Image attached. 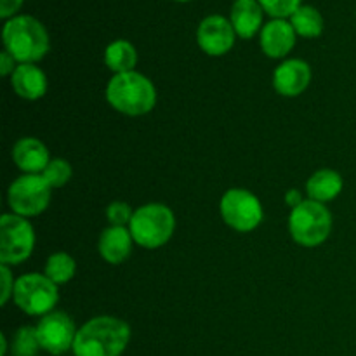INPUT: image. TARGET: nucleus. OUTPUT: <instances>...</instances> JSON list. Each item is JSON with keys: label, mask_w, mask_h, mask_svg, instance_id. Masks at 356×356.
Masks as SVG:
<instances>
[{"label": "nucleus", "mask_w": 356, "mask_h": 356, "mask_svg": "<svg viewBox=\"0 0 356 356\" xmlns=\"http://www.w3.org/2000/svg\"><path fill=\"white\" fill-rule=\"evenodd\" d=\"M131 341V327L117 316H94L79 329L75 356H120Z\"/></svg>", "instance_id": "1"}, {"label": "nucleus", "mask_w": 356, "mask_h": 356, "mask_svg": "<svg viewBox=\"0 0 356 356\" xmlns=\"http://www.w3.org/2000/svg\"><path fill=\"white\" fill-rule=\"evenodd\" d=\"M3 51L9 52L19 65H35L45 58L51 40L44 24L33 16L19 14L6 21L2 30Z\"/></svg>", "instance_id": "2"}, {"label": "nucleus", "mask_w": 356, "mask_h": 356, "mask_svg": "<svg viewBox=\"0 0 356 356\" xmlns=\"http://www.w3.org/2000/svg\"><path fill=\"white\" fill-rule=\"evenodd\" d=\"M104 96L113 110L127 117H143L156 104V89L153 82L136 70L111 76Z\"/></svg>", "instance_id": "3"}, {"label": "nucleus", "mask_w": 356, "mask_h": 356, "mask_svg": "<svg viewBox=\"0 0 356 356\" xmlns=\"http://www.w3.org/2000/svg\"><path fill=\"white\" fill-rule=\"evenodd\" d=\"M129 229L134 242L143 249H159L172 238L176 216L165 204H146L134 211Z\"/></svg>", "instance_id": "4"}, {"label": "nucleus", "mask_w": 356, "mask_h": 356, "mask_svg": "<svg viewBox=\"0 0 356 356\" xmlns=\"http://www.w3.org/2000/svg\"><path fill=\"white\" fill-rule=\"evenodd\" d=\"M332 232V214L325 204L306 198L299 207L292 209L289 216V233L298 245L318 247L329 238Z\"/></svg>", "instance_id": "5"}, {"label": "nucleus", "mask_w": 356, "mask_h": 356, "mask_svg": "<svg viewBox=\"0 0 356 356\" xmlns=\"http://www.w3.org/2000/svg\"><path fill=\"white\" fill-rule=\"evenodd\" d=\"M14 302L30 316H45L59 301L58 285L42 273H26L16 280Z\"/></svg>", "instance_id": "6"}, {"label": "nucleus", "mask_w": 356, "mask_h": 356, "mask_svg": "<svg viewBox=\"0 0 356 356\" xmlns=\"http://www.w3.org/2000/svg\"><path fill=\"white\" fill-rule=\"evenodd\" d=\"M52 188L42 174H23L10 183L7 190V204L13 214L21 218H35L51 204Z\"/></svg>", "instance_id": "7"}, {"label": "nucleus", "mask_w": 356, "mask_h": 356, "mask_svg": "<svg viewBox=\"0 0 356 356\" xmlns=\"http://www.w3.org/2000/svg\"><path fill=\"white\" fill-rule=\"evenodd\" d=\"M35 249V229L26 218L3 214L0 219V264L24 263Z\"/></svg>", "instance_id": "8"}, {"label": "nucleus", "mask_w": 356, "mask_h": 356, "mask_svg": "<svg viewBox=\"0 0 356 356\" xmlns=\"http://www.w3.org/2000/svg\"><path fill=\"white\" fill-rule=\"evenodd\" d=\"M219 211L222 221L240 233L254 232L264 218L259 198L243 188H232L226 191L219 204Z\"/></svg>", "instance_id": "9"}, {"label": "nucleus", "mask_w": 356, "mask_h": 356, "mask_svg": "<svg viewBox=\"0 0 356 356\" xmlns=\"http://www.w3.org/2000/svg\"><path fill=\"white\" fill-rule=\"evenodd\" d=\"M35 329H37L42 350L54 356L65 355L66 351L73 350L76 332H79L75 322L65 312L47 313L42 316Z\"/></svg>", "instance_id": "10"}, {"label": "nucleus", "mask_w": 356, "mask_h": 356, "mask_svg": "<svg viewBox=\"0 0 356 356\" xmlns=\"http://www.w3.org/2000/svg\"><path fill=\"white\" fill-rule=\"evenodd\" d=\"M235 28H233L232 21L226 19L225 16L219 14H212L202 19L198 24L197 30V42L198 47L209 56H218L226 54L233 49L235 45Z\"/></svg>", "instance_id": "11"}, {"label": "nucleus", "mask_w": 356, "mask_h": 356, "mask_svg": "<svg viewBox=\"0 0 356 356\" xmlns=\"http://www.w3.org/2000/svg\"><path fill=\"white\" fill-rule=\"evenodd\" d=\"M312 82V68L302 59H287L273 72V87L280 96L298 97Z\"/></svg>", "instance_id": "12"}, {"label": "nucleus", "mask_w": 356, "mask_h": 356, "mask_svg": "<svg viewBox=\"0 0 356 356\" xmlns=\"http://www.w3.org/2000/svg\"><path fill=\"white\" fill-rule=\"evenodd\" d=\"M296 31L291 21L271 19L259 33V44L264 54L271 59H282L294 49Z\"/></svg>", "instance_id": "13"}, {"label": "nucleus", "mask_w": 356, "mask_h": 356, "mask_svg": "<svg viewBox=\"0 0 356 356\" xmlns=\"http://www.w3.org/2000/svg\"><path fill=\"white\" fill-rule=\"evenodd\" d=\"M134 243L136 242L129 228L108 226L97 240V250L108 264H122L129 259Z\"/></svg>", "instance_id": "14"}, {"label": "nucleus", "mask_w": 356, "mask_h": 356, "mask_svg": "<svg viewBox=\"0 0 356 356\" xmlns=\"http://www.w3.org/2000/svg\"><path fill=\"white\" fill-rule=\"evenodd\" d=\"M13 160L24 174H42L51 162V156L40 139L21 138L13 148Z\"/></svg>", "instance_id": "15"}, {"label": "nucleus", "mask_w": 356, "mask_h": 356, "mask_svg": "<svg viewBox=\"0 0 356 356\" xmlns=\"http://www.w3.org/2000/svg\"><path fill=\"white\" fill-rule=\"evenodd\" d=\"M10 87L21 99L37 101L47 92V76L37 65H17L10 75Z\"/></svg>", "instance_id": "16"}, {"label": "nucleus", "mask_w": 356, "mask_h": 356, "mask_svg": "<svg viewBox=\"0 0 356 356\" xmlns=\"http://www.w3.org/2000/svg\"><path fill=\"white\" fill-rule=\"evenodd\" d=\"M263 7L257 0H235L232 6V21L240 38H252L263 30Z\"/></svg>", "instance_id": "17"}, {"label": "nucleus", "mask_w": 356, "mask_h": 356, "mask_svg": "<svg viewBox=\"0 0 356 356\" xmlns=\"http://www.w3.org/2000/svg\"><path fill=\"white\" fill-rule=\"evenodd\" d=\"M344 188L343 176L337 170L332 169H320L306 183V195L309 200L320 202V204H327L332 202L341 195Z\"/></svg>", "instance_id": "18"}, {"label": "nucleus", "mask_w": 356, "mask_h": 356, "mask_svg": "<svg viewBox=\"0 0 356 356\" xmlns=\"http://www.w3.org/2000/svg\"><path fill=\"white\" fill-rule=\"evenodd\" d=\"M104 65L115 75L134 72L136 65H138V51L129 40L118 38V40L111 42L104 51Z\"/></svg>", "instance_id": "19"}, {"label": "nucleus", "mask_w": 356, "mask_h": 356, "mask_svg": "<svg viewBox=\"0 0 356 356\" xmlns=\"http://www.w3.org/2000/svg\"><path fill=\"white\" fill-rule=\"evenodd\" d=\"M291 24L296 35L305 38L320 37L323 31V17L320 10L313 6H301L291 16Z\"/></svg>", "instance_id": "20"}, {"label": "nucleus", "mask_w": 356, "mask_h": 356, "mask_svg": "<svg viewBox=\"0 0 356 356\" xmlns=\"http://www.w3.org/2000/svg\"><path fill=\"white\" fill-rule=\"evenodd\" d=\"M76 263L70 254L66 252H54L49 256L45 263L44 275L49 280L54 282L56 285H65L75 277Z\"/></svg>", "instance_id": "21"}, {"label": "nucleus", "mask_w": 356, "mask_h": 356, "mask_svg": "<svg viewBox=\"0 0 356 356\" xmlns=\"http://www.w3.org/2000/svg\"><path fill=\"white\" fill-rule=\"evenodd\" d=\"M42 350L35 327H21L13 341L14 356H37Z\"/></svg>", "instance_id": "22"}, {"label": "nucleus", "mask_w": 356, "mask_h": 356, "mask_svg": "<svg viewBox=\"0 0 356 356\" xmlns=\"http://www.w3.org/2000/svg\"><path fill=\"white\" fill-rule=\"evenodd\" d=\"M44 179L51 184V188H63L70 183L73 176V169L68 160L65 159H51L49 165L42 172Z\"/></svg>", "instance_id": "23"}, {"label": "nucleus", "mask_w": 356, "mask_h": 356, "mask_svg": "<svg viewBox=\"0 0 356 356\" xmlns=\"http://www.w3.org/2000/svg\"><path fill=\"white\" fill-rule=\"evenodd\" d=\"M266 14L273 19H285L291 17L299 7L302 6L301 0H257Z\"/></svg>", "instance_id": "24"}, {"label": "nucleus", "mask_w": 356, "mask_h": 356, "mask_svg": "<svg viewBox=\"0 0 356 356\" xmlns=\"http://www.w3.org/2000/svg\"><path fill=\"white\" fill-rule=\"evenodd\" d=\"M132 216H134V211H132L127 202H111L106 207V219L110 222V226H124V228H129V225L132 221Z\"/></svg>", "instance_id": "25"}, {"label": "nucleus", "mask_w": 356, "mask_h": 356, "mask_svg": "<svg viewBox=\"0 0 356 356\" xmlns=\"http://www.w3.org/2000/svg\"><path fill=\"white\" fill-rule=\"evenodd\" d=\"M0 271H2V301L0 305L6 306L9 299L14 296V287H16V280H14L10 268L6 264H0Z\"/></svg>", "instance_id": "26"}, {"label": "nucleus", "mask_w": 356, "mask_h": 356, "mask_svg": "<svg viewBox=\"0 0 356 356\" xmlns=\"http://www.w3.org/2000/svg\"><path fill=\"white\" fill-rule=\"evenodd\" d=\"M23 6V0H0V17L10 19Z\"/></svg>", "instance_id": "27"}, {"label": "nucleus", "mask_w": 356, "mask_h": 356, "mask_svg": "<svg viewBox=\"0 0 356 356\" xmlns=\"http://www.w3.org/2000/svg\"><path fill=\"white\" fill-rule=\"evenodd\" d=\"M16 59L9 54L7 51H2L0 54V75L2 76H10L14 73V70L17 68Z\"/></svg>", "instance_id": "28"}, {"label": "nucleus", "mask_w": 356, "mask_h": 356, "mask_svg": "<svg viewBox=\"0 0 356 356\" xmlns=\"http://www.w3.org/2000/svg\"><path fill=\"white\" fill-rule=\"evenodd\" d=\"M305 200L306 198L302 197V193L299 190H289L287 193H285V204L291 207V211L292 209L299 207V205H301Z\"/></svg>", "instance_id": "29"}, {"label": "nucleus", "mask_w": 356, "mask_h": 356, "mask_svg": "<svg viewBox=\"0 0 356 356\" xmlns=\"http://www.w3.org/2000/svg\"><path fill=\"white\" fill-rule=\"evenodd\" d=\"M7 348H9V344H7L6 334H0V356L7 355Z\"/></svg>", "instance_id": "30"}, {"label": "nucleus", "mask_w": 356, "mask_h": 356, "mask_svg": "<svg viewBox=\"0 0 356 356\" xmlns=\"http://www.w3.org/2000/svg\"><path fill=\"white\" fill-rule=\"evenodd\" d=\"M176 2H190V0H176Z\"/></svg>", "instance_id": "31"}]
</instances>
